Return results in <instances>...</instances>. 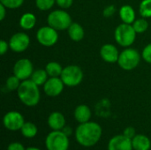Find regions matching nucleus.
Masks as SVG:
<instances>
[{"mask_svg":"<svg viewBox=\"0 0 151 150\" xmlns=\"http://www.w3.org/2000/svg\"><path fill=\"white\" fill-rule=\"evenodd\" d=\"M103 134L101 126L93 121L80 124L75 130L77 142L85 148H91L97 144Z\"/></svg>","mask_w":151,"mask_h":150,"instance_id":"obj_1","label":"nucleus"},{"mask_svg":"<svg viewBox=\"0 0 151 150\" xmlns=\"http://www.w3.org/2000/svg\"><path fill=\"white\" fill-rule=\"evenodd\" d=\"M17 94L19 101L27 107H34L40 102L41 94L39 86L32 80H22L17 90Z\"/></svg>","mask_w":151,"mask_h":150,"instance_id":"obj_2","label":"nucleus"},{"mask_svg":"<svg viewBox=\"0 0 151 150\" xmlns=\"http://www.w3.org/2000/svg\"><path fill=\"white\" fill-rule=\"evenodd\" d=\"M47 23L57 31H62L67 30L73 22L70 14L64 9H59L50 12L47 17Z\"/></svg>","mask_w":151,"mask_h":150,"instance_id":"obj_3","label":"nucleus"},{"mask_svg":"<svg viewBox=\"0 0 151 150\" xmlns=\"http://www.w3.org/2000/svg\"><path fill=\"white\" fill-rule=\"evenodd\" d=\"M136 32L131 24L122 23L119 25L114 32V37L117 43L122 47H130L136 39Z\"/></svg>","mask_w":151,"mask_h":150,"instance_id":"obj_4","label":"nucleus"},{"mask_svg":"<svg viewBox=\"0 0 151 150\" xmlns=\"http://www.w3.org/2000/svg\"><path fill=\"white\" fill-rule=\"evenodd\" d=\"M70 141L68 135L63 131H52L45 139V147L47 150H68Z\"/></svg>","mask_w":151,"mask_h":150,"instance_id":"obj_5","label":"nucleus"},{"mask_svg":"<svg viewBox=\"0 0 151 150\" xmlns=\"http://www.w3.org/2000/svg\"><path fill=\"white\" fill-rule=\"evenodd\" d=\"M141 54L137 50L127 48L120 52L117 63L123 70L131 71L138 66L141 61Z\"/></svg>","mask_w":151,"mask_h":150,"instance_id":"obj_6","label":"nucleus"},{"mask_svg":"<svg viewBox=\"0 0 151 150\" xmlns=\"http://www.w3.org/2000/svg\"><path fill=\"white\" fill-rule=\"evenodd\" d=\"M83 76V72L80 66L75 65H70L63 68L60 78L65 86L73 88L81 83Z\"/></svg>","mask_w":151,"mask_h":150,"instance_id":"obj_7","label":"nucleus"},{"mask_svg":"<svg viewBox=\"0 0 151 150\" xmlns=\"http://www.w3.org/2000/svg\"><path fill=\"white\" fill-rule=\"evenodd\" d=\"M36 39L41 45L44 47H51L58 42V34L56 29L48 25L42 27L37 30Z\"/></svg>","mask_w":151,"mask_h":150,"instance_id":"obj_8","label":"nucleus"},{"mask_svg":"<svg viewBox=\"0 0 151 150\" xmlns=\"http://www.w3.org/2000/svg\"><path fill=\"white\" fill-rule=\"evenodd\" d=\"M24 123H25L24 117L19 111H8L3 118L4 126L7 130L12 132L20 130Z\"/></svg>","mask_w":151,"mask_h":150,"instance_id":"obj_9","label":"nucleus"},{"mask_svg":"<svg viewBox=\"0 0 151 150\" xmlns=\"http://www.w3.org/2000/svg\"><path fill=\"white\" fill-rule=\"evenodd\" d=\"M9 46L10 49L16 52L21 53L27 50L30 44V38L29 36L23 32H19L12 34L9 40Z\"/></svg>","mask_w":151,"mask_h":150,"instance_id":"obj_10","label":"nucleus"},{"mask_svg":"<svg viewBox=\"0 0 151 150\" xmlns=\"http://www.w3.org/2000/svg\"><path fill=\"white\" fill-rule=\"evenodd\" d=\"M33 72H34L33 64L27 58L19 59L13 66V74L17 76L21 81L31 78Z\"/></svg>","mask_w":151,"mask_h":150,"instance_id":"obj_11","label":"nucleus"},{"mask_svg":"<svg viewBox=\"0 0 151 150\" xmlns=\"http://www.w3.org/2000/svg\"><path fill=\"white\" fill-rule=\"evenodd\" d=\"M65 86L60 77H50L43 85V91L46 95L56 97L63 92Z\"/></svg>","mask_w":151,"mask_h":150,"instance_id":"obj_12","label":"nucleus"},{"mask_svg":"<svg viewBox=\"0 0 151 150\" xmlns=\"http://www.w3.org/2000/svg\"><path fill=\"white\" fill-rule=\"evenodd\" d=\"M108 150H134L132 139L124 134L115 135L108 142Z\"/></svg>","mask_w":151,"mask_h":150,"instance_id":"obj_13","label":"nucleus"},{"mask_svg":"<svg viewBox=\"0 0 151 150\" xmlns=\"http://www.w3.org/2000/svg\"><path fill=\"white\" fill-rule=\"evenodd\" d=\"M119 52L117 47L111 43H106L102 46L100 50V56L102 59L107 63H116L119 60Z\"/></svg>","mask_w":151,"mask_h":150,"instance_id":"obj_14","label":"nucleus"},{"mask_svg":"<svg viewBox=\"0 0 151 150\" xmlns=\"http://www.w3.org/2000/svg\"><path fill=\"white\" fill-rule=\"evenodd\" d=\"M48 126L52 131L63 130L65 127V118L58 111H54L48 118Z\"/></svg>","mask_w":151,"mask_h":150,"instance_id":"obj_15","label":"nucleus"},{"mask_svg":"<svg viewBox=\"0 0 151 150\" xmlns=\"http://www.w3.org/2000/svg\"><path fill=\"white\" fill-rule=\"evenodd\" d=\"M74 118L80 124L90 121L92 112L90 108L86 104H81L77 106L74 110Z\"/></svg>","mask_w":151,"mask_h":150,"instance_id":"obj_16","label":"nucleus"},{"mask_svg":"<svg viewBox=\"0 0 151 150\" xmlns=\"http://www.w3.org/2000/svg\"><path fill=\"white\" fill-rule=\"evenodd\" d=\"M119 18L123 23L132 25L135 20L134 9L129 4H125L121 6L119 9Z\"/></svg>","mask_w":151,"mask_h":150,"instance_id":"obj_17","label":"nucleus"},{"mask_svg":"<svg viewBox=\"0 0 151 150\" xmlns=\"http://www.w3.org/2000/svg\"><path fill=\"white\" fill-rule=\"evenodd\" d=\"M132 144L134 150H150L151 148V141L144 134H136L132 139Z\"/></svg>","mask_w":151,"mask_h":150,"instance_id":"obj_18","label":"nucleus"},{"mask_svg":"<svg viewBox=\"0 0 151 150\" xmlns=\"http://www.w3.org/2000/svg\"><path fill=\"white\" fill-rule=\"evenodd\" d=\"M68 35L71 40L74 42H80L84 38L85 31L81 25L76 22H73L67 29Z\"/></svg>","mask_w":151,"mask_h":150,"instance_id":"obj_19","label":"nucleus"},{"mask_svg":"<svg viewBox=\"0 0 151 150\" xmlns=\"http://www.w3.org/2000/svg\"><path fill=\"white\" fill-rule=\"evenodd\" d=\"M36 24V17L32 12H25L19 19V26L24 30H31Z\"/></svg>","mask_w":151,"mask_h":150,"instance_id":"obj_20","label":"nucleus"},{"mask_svg":"<svg viewBox=\"0 0 151 150\" xmlns=\"http://www.w3.org/2000/svg\"><path fill=\"white\" fill-rule=\"evenodd\" d=\"M48 79H49V75L45 69H37V70L34 71V72L30 78V80H32L39 87L43 86Z\"/></svg>","mask_w":151,"mask_h":150,"instance_id":"obj_21","label":"nucleus"},{"mask_svg":"<svg viewBox=\"0 0 151 150\" xmlns=\"http://www.w3.org/2000/svg\"><path fill=\"white\" fill-rule=\"evenodd\" d=\"M21 134L27 139H32L36 136L38 133L37 126L32 122H25L20 129Z\"/></svg>","mask_w":151,"mask_h":150,"instance_id":"obj_22","label":"nucleus"},{"mask_svg":"<svg viewBox=\"0 0 151 150\" xmlns=\"http://www.w3.org/2000/svg\"><path fill=\"white\" fill-rule=\"evenodd\" d=\"M45 70L49 77H60L62 71H63V67L61 66L59 63L52 61L46 65Z\"/></svg>","mask_w":151,"mask_h":150,"instance_id":"obj_23","label":"nucleus"},{"mask_svg":"<svg viewBox=\"0 0 151 150\" xmlns=\"http://www.w3.org/2000/svg\"><path fill=\"white\" fill-rule=\"evenodd\" d=\"M132 26L137 34H142L146 32L147 29L149 28V22L147 21L146 18L142 17L141 19H135L134 22L132 24Z\"/></svg>","mask_w":151,"mask_h":150,"instance_id":"obj_24","label":"nucleus"},{"mask_svg":"<svg viewBox=\"0 0 151 150\" xmlns=\"http://www.w3.org/2000/svg\"><path fill=\"white\" fill-rule=\"evenodd\" d=\"M139 11L142 17L151 18V0H142L139 6Z\"/></svg>","mask_w":151,"mask_h":150,"instance_id":"obj_25","label":"nucleus"},{"mask_svg":"<svg viewBox=\"0 0 151 150\" xmlns=\"http://www.w3.org/2000/svg\"><path fill=\"white\" fill-rule=\"evenodd\" d=\"M21 83V80L17 77L15 76L14 74L10 76L7 80H6V82H5V87L7 88L8 90L10 91H14V90H18L19 85Z\"/></svg>","mask_w":151,"mask_h":150,"instance_id":"obj_26","label":"nucleus"},{"mask_svg":"<svg viewBox=\"0 0 151 150\" xmlns=\"http://www.w3.org/2000/svg\"><path fill=\"white\" fill-rule=\"evenodd\" d=\"M56 4V0H35V5L40 11H49Z\"/></svg>","mask_w":151,"mask_h":150,"instance_id":"obj_27","label":"nucleus"},{"mask_svg":"<svg viewBox=\"0 0 151 150\" xmlns=\"http://www.w3.org/2000/svg\"><path fill=\"white\" fill-rule=\"evenodd\" d=\"M24 3V0H0V4L4 5L7 9L19 8Z\"/></svg>","mask_w":151,"mask_h":150,"instance_id":"obj_28","label":"nucleus"},{"mask_svg":"<svg viewBox=\"0 0 151 150\" xmlns=\"http://www.w3.org/2000/svg\"><path fill=\"white\" fill-rule=\"evenodd\" d=\"M142 57L145 62L151 64V43H149L147 46L144 47L142 53Z\"/></svg>","mask_w":151,"mask_h":150,"instance_id":"obj_29","label":"nucleus"},{"mask_svg":"<svg viewBox=\"0 0 151 150\" xmlns=\"http://www.w3.org/2000/svg\"><path fill=\"white\" fill-rule=\"evenodd\" d=\"M73 0H56V4L61 9H68L73 5Z\"/></svg>","mask_w":151,"mask_h":150,"instance_id":"obj_30","label":"nucleus"},{"mask_svg":"<svg viewBox=\"0 0 151 150\" xmlns=\"http://www.w3.org/2000/svg\"><path fill=\"white\" fill-rule=\"evenodd\" d=\"M115 11H116V8H115V6H114V5H112V4H111V5L106 6V7L104 9V11H103V14H104V17L109 18V17H111V16L115 13Z\"/></svg>","mask_w":151,"mask_h":150,"instance_id":"obj_31","label":"nucleus"},{"mask_svg":"<svg viewBox=\"0 0 151 150\" xmlns=\"http://www.w3.org/2000/svg\"><path fill=\"white\" fill-rule=\"evenodd\" d=\"M25 147L23 146V144H21L20 142H12L8 145L7 150H26Z\"/></svg>","mask_w":151,"mask_h":150,"instance_id":"obj_32","label":"nucleus"},{"mask_svg":"<svg viewBox=\"0 0 151 150\" xmlns=\"http://www.w3.org/2000/svg\"><path fill=\"white\" fill-rule=\"evenodd\" d=\"M123 134H124L125 136H127V138H129V139H133V138L136 135V134H135V129H134V127H131V126L127 127V128L124 130Z\"/></svg>","mask_w":151,"mask_h":150,"instance_id":"obj_33","label":"nucleus"},{"mask_svg":"<svg viewBox=\"0 0 151 150\" xmlns=\"http://www.w3.org/2000/svg\"><path fill=\"white\" fill-rule=\"evenodd\" d=\"M9 48H10L9 42H7L4 40H1L0 41V54L2 56H4L7 52V50H8Z\"/></svg>","mask_w":151,"mask_h":150,"instance_id":"obj_34","label":"nucleus"},{"mask_svg":"<svg viewBox=\"0 0 151 150\" xmlns=\"http://www.w3.org/2000/svg\"><path fill=\"white\" fill-rule=\"evenodd\" d=\"M6 7L0 4V20H4L6 16Z\"/></svg>","mask_w":151,"mask_h":150,"instance_id":"obj_35","label":"nucleus"},{"mask_svg":"<svg viewBox=\"0 0 151 150\" xmlns=\"http://www.w3.org/2000/svg\"><path fill=\"white\" fill-rule=\"evenodd\" d=\"M26 150H41L38 148H35V147H30V148H27Z\"/></svg>","mask_w":151,"mask_h":150,"instance_id":"obj_36","label":"nucleus"}]
</instances>
